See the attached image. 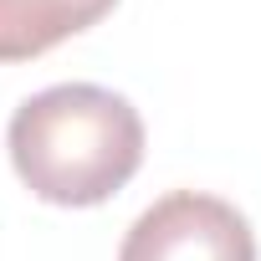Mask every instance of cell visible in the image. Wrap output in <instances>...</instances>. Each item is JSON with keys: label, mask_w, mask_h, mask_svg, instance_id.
Listing matches in <instances>:
<instances>
[{"label": "cell", "mask_w": 261, "mask_h": 261, "mask_svg": "<svg viewBox=\"0 0 261 261\" xmlns=\"http://www.w3.org/2000/svg\"><path fill=\"white\" fill-rule=\"evenodd\" d=\"M11 164L46 205H102L144 164V118L123 92L97 82L46 87L11 118Z\"/></svg>", "instance_id": "obj_1"}, {"label": "cell", "mask_w": 261, "mask_h": 261, "mask_svg": "<svg viewBox=\"0 0 261 261\" xmlns=\"http://www.w3.org/2000/svg\"><path fill=\"white\" fill-rule=\"evenodd\" d=\"M118 261H256V236L230 200L174 190L128 225Z\"/></svg>", "instance_id": "obj_2"}, {"label": "cell", "mask_w": 261, "mask_h": 261, "mask_svg": "<svg viewBox=\"0 0 261 261\" xmlns=\"http://www.w3.org/2000/svg\"><path fill=\"white\" fill-rule=\"evenodd\" d=\"M118 0H0V62H31L97 26Z\"/></svg>", "instance_id": "obj_3"}]
</instances>
